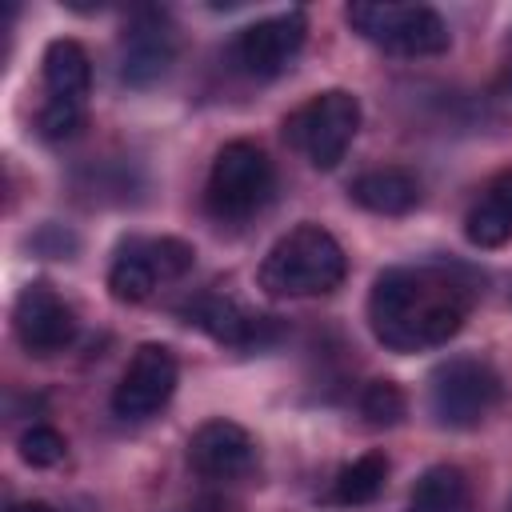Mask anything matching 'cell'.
I'll return each mask as SVG.
<instances>
[{
	"label": "cell",
	"mask_w": 512,
	"mask_h": 512,
	"mask_svg": "<svg viewBox=\"0 0 512 512\" xmlns=\"http://www.w3.org/2000/svg\"><path fill=\"white\" fill-rule=\"evenodd\" d=\"M480 296V276L464 264H400L384 268L368 292V328L392 352H424L448 344L472 300Z\"/></svg>",
	"instance_id": "obj_1"
},
{
	"label": "cell",
	"mask_w": 512,
	"mask_h": 512,
	"mask_svg": "<svg viewBox=\"0 0 512 512\" xmlns=\"http://www.w3.org/2000/svg\"><path fill=\"white\" fill-rule=\"evenodd\" d=\"M348 276L340 240L320 224L288 228L260 264V288L268 296H328Z\"/></svg>",
	"instance_id": "obj_2"
},
{
	"label": "cell",
	"mask_w": 512,
	"mask_h": 512,
	"mask_svg": "<svg viewBox=\"0 0 512 512\" xmlns=\"http://www.w3.org/2000/svg\"><path fill=\"white\" fill-rule=\"evenodd\" d=\"M276 188V172L268 152L256 140H228L208 168V184H204V208L220 220V224H240L252 220Z\"/></svg>",
	"instance_id": "obj_3"
},
{
	"label": "cell",
	"mask_w": 512,
	"mask_h": 512,
	"mask_svg": "<svg viewBox=\"0 0 512 512\" xmlns=\"http://www.w3.org/2000/svg\"><path fill=\"white\" fill-rule=\"evenodd\" d=\"M280 128L292 152H300L316 172H328L344 160L360 128V100L344 88H324L308 96L300 108H292Z\"/></svg>",
	"instance_id": "obj_4"
},
{
	"label": "cell",
	"mask_w": 512,
	"mask_h": 512,
	"mask_svg": "<svg viewBox=\"0 0 512 512\" xmlns=\"http://www.w3.org/2000/svg\"><path fill=\"white\" fill-rule=\"evenodd\" d=\"M504 396L500 372L480 356H452L428 376V408L440 428H476L484 424Z\"/></svg>",
	"instance_id": "obj_5"
},
{
	"label": "cell",
	"mask_w": 512,
	"mask_h": 512,
	"mask_svg": "<svg viewBox=\"0 0 512 512\" xmlns=\"http://www.w3.org/2000/svg\"><path fill=\"white\" fill-rule=\"evenodd\" d=\"M348 24L396 56H440L452 44L448 20L428 4H380V0H356L344 8Z\"/></svg>",
	"instance_id": "obj_6"
},
{
	"label": "cell",
	"mask_w": 512,
	"mask_h": 512,
	"mask_svg": "<svg viewBox=\"0 0 512 512\" xmlns=\"http://www.w3.org/2000/svg\"><path fill=\"white\" fill-rule=\"evenodd\" d=\"M196 264V248L176 236H128L108 268V292L120 304L148 300L160 284L188 276Z\"/></svg>",
	"instance_id": "obj_7"
},
{
	"label": "cell",
	"mask_w": 512,
	"mask_h": 512,
	"mask_svg": "<svg viewBox=\"0 0 512 512\" xmlns=\"http://www.w3.org/2000/svg\"><path fill=\"white\" fill-rule=\"evenodd\" d=\"M304 40H308V16L300 8H288L280 16H264L240 28L232 40V64L244 76L268 80V76H280L300 56Z\"/></svg>",
	"instance_id": "obj_8"
},
{
	"label": "cell",
	"mask_w": 512,
	"mask_h": 512,
	"mask_svg": "<svg viewBox=\"0 0 512 512\" xmlns=\"http://www.w3.org/2000/svg\"><path fill=\"white\" fill-rule=\"evenodd\" d=\"M176 380H180V364H176L172 348L140 344L112 388V412L120 420H148L172 400Z\"/></svg>",
	"instance_id": "obj_9"
},
{
	"label": "cell",
	"mask_w": 512,
	"mask_h": 512,
	"mask_svg": "<svg viewBox=\"0 0 512 512\" xmlns=\"http://www.w3.org/2000/svg\"><path fill=\"white\" fill-rule=\"evenodd\" d=\"M76 312L72 304L48 288L44 280H32L20 288L12 304V332L28 356H56L76 340Z\"/></svg>",
	"instance_id": "obj_10"
},
{
	"label": "cell",
	"mask_w": 512,
	"mask_h": 512,
	"mask_svg": "<svg viewBox=\"0 0 512 512\" xmlns=\"http://www.w3.org/2000/svg\"><path fill=\"white\" fill-rule=\"evenodd\" d=\"M176 60V32L160 8H140L120 36V80L132 88L156 84Z\"/></svg>",
	"instance_id": "obj_11"
},
{
	"label": "cell",
	"mask_w": 512,
	"mask_h": 512,
	"mask_svg": "<svg viewBox=\"0 0 512 512\" xmlns=\"http://www.w3.org/2000/svg\"><path fill=\"white\" fill-rule=\"evenodd\" d=\"M188 464L196 476L228 484L252 472L256 464V440L248 436V428H240L236 420H204L192 436H188Z\"/></svg>",
	"instance_id": "obj_12"
},
{
	"label": "cell",
	"mask_w": 512,
	"mask_h": 512,
	"mask_svg": "<svg viewBox=\"0 0 512 512\" xmlns=\"http://www.w3.org/2000/svg\"><path fill=\"white\" fill-rule=\"evenodd\" d=\"M184 316H188V324H196L212 340H220L228 348H240V352H260V348L276 344V336H280L276 316H252L236 300L216 296V292L188 300L184 304Z\"/></svg>",
	"instance_id": "obj_13"
},
{
	"label": "cell",
	"mask_w": 512,
	"mask_h": 512,
	"mask_svg": "<svg viewBox=\"0 0 512 512\" xmlns=\"http://www.w3.org/2000/svg\"><path fill=\"white\" fill-rule=\"evenodd\" d=\"M348 196L376 216H404L420 204V180L416 172L400 168V164H384V168H368L348 184Z\"/></svg>",
	"instance_id": "obj_14"
},
{
	"label": "cell",
	"mask_w": 512,
	"mask_h": 512,
	"mask_svg": "<svg viewBox=\"0 0 512 512\" xmlns=\"http://www.w3.org/2000/svg\"><path fill=\"white\" fill-rule=\"evenodd\" d=\"M44 84H48V96L56 100H80L88 96V84H92V60L84 52L80 40L72 36H60L44 48Z\"/></svg>",
	"instance_id": "obj_15"
},
{
	"label": "cell",
	"mask_w": 512,
	"mask_h": 512,
	"mask_svg": "<svg viewBox=\"0 0 512 512\" xmlns=\"http://www.w3.org/2000/svg\"><path fill=\"white\" fill-rule=\"evenodd\" d=\"M468 508V476L456 464H432L408 492V512H464Z\"/></svg>",
	"instance_id": "obj_16"
},
{
	"label": "cell",
	"mask_w": 512,
	"mask_h": 512,
	"mask_svg": "<svg viewBox=\"0 0 512 512\" xmlns=\"http://www.w3.org/2000/svg\"><path fill=\"white\" fill-rule=\"evenodd\" d=\"M388 480V456L384 452H364L352 464H344L332 480V500L344 508H364L384 492Z\"/></svg>",
	"instance_id": "obj_17"
},
{
	"label": "cell",
	"mask_w": 512,
	"mask_h": 512,
	"mask_svg": "<svg viewBox=\"0 0 512 512\" xmlns=\"http://www.w3.org/2000/svg\"><path fill=\"white\" fill-rule=\"evenodd\" d=\"M360 416L364 424L372 428H396L404 416H408V396L396 380L380 376V380H368L364 392H360Z\"/></svg>",
	"instance_id": "obj_18"
},
{
	"label": "cell",
	"mask_w": 512,
	"mask_h": 512,
	"mask_svg": "<svg viewBox=\"0 0 512 512\" xmlns=\"http://www.w3.org/2000/svg\"><path fill=\"white\" fill-rule=\"evenodd\" d=\"M464 236H468L476 248H500V244L512 236V220H508L500 208H492L488 200H476V204L468 208V216H464Z\"/></svg>",
	"instance_id": "obj_19"
},
{
	"label": "cell",
	"mask_w": 512,
	"mask_h": 512,
	"mask_svg": "<svg viewBox=\"0 0 512 512\" xmlns=\"http://www.w3.org/2000/svg\"><path fill=\"white\" fill-rule=\"evenodd\" d=\"M80 124H84V104L80 100H56V96H48L44 100V108H40V116H36V132L44 136V140H72L76 132H80Z\"/></svg>",
	"instance_id": "obj_20"
},
{
	"label": "cell",
	"mask_w": 512,
	"mask_h": 512,
	"mask_svg": "<svg viewBox=\"0 0 512 512\" xmlns=\"http://www.w3.org/2000/svg\"><path fill=\"white\" fill-rule=\"evenodd\" d=\"M64 452H68V440L52 424H32L20 436V460L32 464V468H52V464L64 460Z\"/></svg>",
	"instance_id": "obj_21"
},
{
	"label": "cell",
	"mask_w": 512,
	"mask_h": 512,
	"mask_svg": "<svg viewBox=\"0 0 512 512\" xmlns=\"http://www.w3.org/2000/svg\"><path fill=\"white\" fill-rule=\"evenodd\" d=\"M480 200H488L492 208H500L508 220H512V168H500L488 184H484V196Z\"/></svg>",
	"instance_id": "obj_22"
},
{
	"label": "cell",
	"mask_w": 512,
	"mask_h": 512,
	"mask_svg": "<svg viewBox=\"0 0 512 512\" xmlns=\"http://www.w3.org/2000/svg\"><path fill=\"white\" fill-rule=\"evenodd\" d=\"M8 512H56L52 504H44V500H24V504H12Z\"/></svg>",
	"instance_id": "obj_23"
},
{
	"label": "cell",
	"mask_w": 512,
	"mask_h": 512,
	"mask_svg": "<svg viewBox=\"0 0 512 512\" xmlns=\"http://www.w3.org/2000/svg\"><path fill=\"white\" fill-rule=\"evenodd\" d=\"M508 512H512V504H508Z\"/></svg>",
	"instance_id": "obj_24"
}]
</instances>
